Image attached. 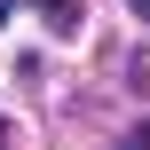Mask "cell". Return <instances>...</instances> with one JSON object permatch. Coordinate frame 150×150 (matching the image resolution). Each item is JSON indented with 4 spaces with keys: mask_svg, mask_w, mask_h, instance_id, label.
Segmentation results:
<instances>
[{
    "mask_svg": "<svg viewBox=\"0 0 150 150\" xmlns=\"http://www.w3.org/2000/svg\"><path fill=\"white\" fill-rule=\"evenodd\" d=\"M127 8H134V16H142V24H150V0H127Z\"/></svg>",
    "mask_w": 150,
    "mask_h": 150,
    "instance_id": "3957f363",
    "label": "cell"
},
{
    "mask_svg": "<svg viewBox=\"0 0 150 150\" xmlns=\"http://www.w3.org/2000/svg\"><path fill=\"white\" fill-rule=\"evenodd\" d=\"M0 142H8V119H0Z\"/></svg>",
    "mask_w": 150,
    "mask_h": 150,
    "instance_id": "5b68a950",
    "label": "cell"
},
{
    "mask_svg": "<svg viewBox=\"0 0 150 150\" xmlns=\"http://www.w3.org/2000/svg\"><path fill=\"white\" fill-rule=\"evenodd\" d=\"M8 8H16V0H0V24H8Z\"/></svg>",
    "mask_w": 150,
    "mask_h": 150,
    "instance_id": "277c9868",
    "label": "cell"
},
{
    "mask_svg": "<svg viewBox=\"0 0 150 150\" xmlns=\"http://www.w3.org/2000/svg\"><path fill=\"white\" fill-rule=\"evenodd\" d=\"M119 150H150V127H134V134H127V142H119Z\"/></svg>",
    "mask_w": 150,
    "mask_h": 150,
    "instance_id": "7a4b0ae2",
    "label": "cell"
},
{
    "mask_svg": "<svg viewBox=\"0 0 150 150\" xmlns=\"http://www.w3.org/2000/svg\"><path fill=\"white\" fill-rule=\"evenodd\" d=\"M40 16H47L55 32H79V0H40Z\"/></svg>",
    "mask_w": 150,
    "mask_h": 150,
    "instance_id": "6da1fadb",
    "label": "cell"
}]
</instances>
